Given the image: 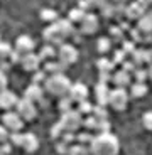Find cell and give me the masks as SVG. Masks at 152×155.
<instances>
[{"mask_svg":"<svg viewBox=\"0 0 152 155\" xmlns=\"http://www.w3.org/2000/svg\"><path fill=\"white\" fill-rule=\"evenodd\" d=\"M118 148V140L112 133H100L90 143L91 155H117Z\"/></svg>","mask_w":152,"mask_h":155,"instance_id":"6da1fadb","label":"cell"},{"mask_svg":"<svg viewBox=\"0 0 152 155\" xmlns=\"http://www.w3.org/2000/svg\"><path fill=\"white\" fill-rule=\"evenodd\" d=\"M44 89H46L49 94H52V96L62 98V96H66V94L69 93L71 81H69V78L64 76L62 73L51 74V76H47L46 83H44Z\"/></svg>","mask_w":152,"mask_h":155,"instance_id":"7a4b0ae2","label":"cell"},{"mask_svg":"<svg viewBox=\"0 0 152 155\" xmlns=\"http://www.w3.org/2000/svg\"><path fill=\"white\" fill-rule=\"evenodd\" d=\"M59 123L62 125L64 132L74 133L83 125L81 113H79L78 110H69V111H64V113H62V116H61V121H59Z\"/></svg>","mask_w":152,"mask_h":155,"instance_id":"3957f363","label":"cell"},{"mask_svg":"<svg viewBox=\"0 0 152 155\" xmlns=\"http://www.w3.org/2000/svg\"><path fill=\"white\" fill-rule=\"evenodd\" d=\"M2 121H4V127L7 128V130H10V133L20 132L22 127H24V118L17 111H12V110L2 116Z\"/></svg>","mask_w":152,"mask_h":155,"instance_id":"277c9868","label":"cell"},{"mask_svg":"<svg viewBox=\"0 0 152 155\" xmlns=\"http://www.w3.org/2000/svg\"><path fill=\"white\" fill-rule=\"evenodd\" d=\"M58 59L61 62H64L66 66H69V64H73V62L78 61V51H76L74 46H71V44L62 42L61 46H59V49H58Z\"/></svg>","mask_w":152,"mask_h":155,"instance_id":"5b68a950","label":"cell"},{"mask_svg":"<svg viewBox=\"0 0 152 155\" xmlns=\"http://www.w3.org/2000/svg\"><path fill=\"white\" fill-rule=\"evenodd\" d=\"M15 108H17V113H19V115L24 118V121H25V120H34V118H35V113H37L35 103L29 101L27 98L19 100V103H17Z\"/></svg>","mask_w":152,"mask_h":155,"instance_id":"8992f818","label":"cell"},{"mask_svg":"<svg viewBox=\"0 0 152 155\" xmlns=\"http://www.w3.org/2000/svg\"><path fill=\"white\" fill-rule=\"evenodd\" d=\"M127 101H129V94H127V91L123 88H117L113 91H110V105L115 110H118V111L125 110Z\"/></svg>","mask_w":152,"mask_h":155,"instance_id":"52a82bcc","label":"cell"},{"mask_svg":"<svg viewBox=\"0 0 152 155\" xmlns=\"http://www.w3.org/2000/svg\"><path fill=\"white\" fill-rule=\"evenodd\" d=\"M42 37H44V41H46L47 44H51V46H61V44H62V39H64V35L61 34L59 27L56 25V22H54V24H51L49 27L44 29Z\"/></svg>","mask_w":152,"mask_h":155,"instance_id":"ba28073f","label":"cell"},{"mask_svg":"<svg viewBox=\"0 0 152 155\" xmlns=\"http://www.w3.org/2000/svg\"><path fill=\"white\" fill-rule=\"evenodd\" d=\"M14 51H15L20 58H24L25 54L34 52V41H32V37H29V35H20V37L15 41Z\"/></svg>","mask_w":152,"mask_h":155,"instance_id":"9c48e42d","label":"cell"},{"mask_svg":"<svg viewBox=\"0 0 152 155\" xmlns=\"http://www.w3.org/2000/svg\"><path fill=\"white\" fill-rule=\"evenodd\" d=\"M98 27H100V22H98V17L95 15V14H86L83 22L79 24V31L85 35L95 34V32L98 31Z\"/></svg>","mask_w":152,"mask_h":155,"instance_id":"30bf717a","label":"cell"},{"mask_svg":"<svg viewBox=\"0 0 152 155\" xmlns=\"http://www.w3.org/2000/svg\"><path fill=\"white\" fill-rule=\"evenodd\" d=\"M41 62H42V59L39 58V54H34V52H31V54H25L22 58V61H20V64H22V68L25 71H29V73H35V71H39V66Z\"/></svg>","mask_w":152,"mask_h":155,"instance_id":"8fae6325","label":"cell"},{"mask_svg":"<svg viewBox=\"0 0 152 155\" xmlns=\"http://www.w3.org/2000/svg\"><path fill=\"white\" fill-rule=\"evenodd\" d=\"M68 96L73 101H76V103L86 101V98H88V88L83 83H74V84H71V89H69V93H68Z\"/></svg>","mask_w":152,"mask_h":155,"instance_id":"7c38bea8","label":"cell"},{"mask_svg":"<svg viewBox=\"0 0 152 155\" xmlns=\"http://www.w3.org/2000/svg\"><path fill=\"white\" fill-rule=\"evenodd\" d=\"M17 103H19V98H17V94L14 93V91L5 89V91L0 93V108L10 111L14 106H17Z\"/></svg>","mask_w":152,"mask_h":155,"instance_id":"4fadbf2b","label":"cell"},{"mask_svg":"<svg viewBox=\"0 0 152 155\" xmlns=\"http://www.w3.org/2000/svg\"><path fill=\"white\" fill-rule=\"evenodd\" d=\"M95 98H96V105L100 106H106L110 103V89L108 84L105 83H98L95 88Z\"/></svg>","mask_w":152,"mask_h":155,"instance_id":"5bb4252c","label":"cell"},{"mask_svg":"<svg viewBox=\"0 0 152 155\" xmlns=\"http://www.w3.org/2000/svg\"><path fill=\"white\" fill-rule=\"evenodd\" d=\"M145 15V7H142L139 2H132L130 5L125 7V17L127 19H133V20H139L140 17Z\"/></svg>","mask_w":152,"mask_h":155,"instance_id":"9a60e30c","label":"cell"},{"mask_svg":"<svg viewBox=\"0 0 152 155\" xmlns=\"http://www.w3.org/2000/svg\"><path fill=\"white\" fill-rule=\"evenodd\" d=\"M42 96H44V88L41 84H35V83H32V84L25 89V94H24V98H27L32 103L42 101Z\"/></svg>","mask_w":152,"mask_h":155,"instance_id":"2e32d148","label":"cell"},{"mask_svg":"<svg viewBox=\"0 0 152 155\" xmlns=\"http://www.w3.org/2000/svg\"><path fill=\"white\" fill-rule=\"evenodd\" d=\"M22 148L25 152H35L39 148V140L34 133H24V142H22Z\"/></svg>","mask_w":152,"mask_h":155,"instance_id":"e0dca14e","label":"cell"},{"mask_svg":"<svg viewBox=\"0 0 152 155\" xmlns=\"http://www.w3.org/2000/svg\"><path fill=\"white\" fill-rule=\"evenodd\" d=\"M130 79H132V78H130V73H127V71H123V69L117 71L112 78V81L117 84V88H125V86H129Z\"/></svg>","mask_w":152,"mask_h":155,"instance_id":"ac0fdd59","label":"cell"},{"mask_svg":"<svg viewBox=\"0 0 152 155\" xmlns=\"http://www.w3.org/2000/svg\"><path fill=\"white\" fill-rule=\"evenodd\" d=\"M56 25L59 27V31H61V34L64 35V39L69 37V35L74 32L73 22H71L69 19H66V20H56Z\"/></svg>","mask_w":152,"mask_h":155,"instance_id":"d6986e66","label":"cell"},{"mask_svg":"<svg viewBox=\"0 0 152 155\" xmlns=\"http://www.w3.org/2000/svg\"><path fill=\"white\" fill-rule=\"evenodd\" d=\"M66 64L61 61H47L46 62V73H51V74H59L66 69Z\"/></svg>","mask_w":152,"mask_h":155,"instance_id":"ffe728a7","label":"cell"},{"mask_svg":"<svg viewBox=\"0 0 152 155\" xmlns=\"http://www.w3.org/2000/svg\"><path fill=\"white\" fill-rule=\"evenodd\" d=\"M54 56H58V51H54V46H51V44H46V46L39 51V58L42 59V61H52Z\"/></svg>","mask_w":152,"mask_h":155,"instance_id":"44dd1931","label":"cell"},{"mask_svg":"<svg viewBox=\"0 0 152 155\" xmlns=\"http://www.w3.org/2000/svg\"><path fill=\"white\" fill-rule=\"evenodd\" d=\"M137 29L142 31L144 34H152V24H150V19H149L147 14L137 20Z\"/></svg>","mask_w":152,"mask_h":155,"instance_id":"7402d4cb","label":"cell"},{"mask_svg":"<svg viewBox=\"0 0 152 155\" xmlns=\"http://www.w3.org/2000/svg\"><path fill=\"white\" fill-rule=\"evenodd\" d=\"M113 66H115V62L110 61V59H106V58H100L96 61V68H98L100 73H112Z\"/></svg>","mask_w":152,"mask_h":155,"instance_id":"603a6c76","label":"cell"},{"mask_svg":"<svg viewBox=\"0 0 152 155\" xmlns=\"http://www.w3.org/2000/svg\"><path fill=\"white\" fill-rule=\"evenodd\" d=\"M147 93V84L145 83H133L132 88H130V94H132V98H140L144 96V94Z\"/></svg>","mask_w":152,"mask_h":155,"instance_id":"cb8c5ba5","label":"cell"},{"mask_svg":"<svg viewBox=\"0 0 152 155\" xmlns=\"http://www.w3.org/2000/svg\"><path fill=\"white\" fill-rule=\"evenodd\" d=\"M85 15H86V12L83 10V8L74 7L73 10L69 12V17H68V19H69L73 24H76V22H79V24H81V22H83V19H85Z\"/></svg>","mask_w":152,"mask_h":155,"instance_id":"d4e9b609","label":"cell"},{"mask_svg":"<svg viewBox=\"0 0 152 155\" xmlns=\"http://www.w3.org/2000/svg\"><path fill=\"white\" fill-rule=\"evenodd\" d=\"M132 76L135 78V81H137V83H145V79L149 78V73H147V69H142V68H137V69L132 73Z\"/></svg>","mask_w":152,"mask_h":155,"instance_id":"484cf974","label":"cell"},{"mask_svg":"<svg viewBox=\"0 0 152 155\" xmlns=\"http://www.w3.org/2000/svg\"><path fill=\"white\" fill-rule=\"evenodd\" d=\"M91 116H95L96 120H106V110L105 106H93V111H91Z\"/></svg>","mask_w":152,"mask_h":155,"instance_id":"4316f807","label":"cell"},{"mask_svg":"<svg viewBox=\"0 0 152 155\" xmlns=\"http://www.w3.org/2000/svg\"><path fill=\"white\" fill-rule=\"evenodd\" d=\"M90 148H86L85 145H74V147H71L69 150V155H90Z\"/></svg>","mask_w":152,"mask_h":155,"instance_id":"83f0119b","label":"cell"},{"mask_svg":"<svg viewBox=\"0 0 152 155\" xmlns=\"http://www.w3.org/2000/svg\"><path fill=\"white\" fill-rule=\"evenodd\" d=\"M96 46H98V51H100V52H108L112 42H110L108 37H100V39H98V44H96Z\"/></svg>","mask_w":152,"mask_h":155,"instance_id":"f1b7e54d","label":"cell"},{"mask_svg":"<svg viewBox=\"0 0 152 155\" xmlns=\"http://www.w3.org/2000/svg\"><path fill=\"white\" fill-rule=\"evenodd\" d=\"M71 105H73V100H71L69 96H62L61 100H59V105L58 106H59V110L64 113V111H69V110H71Z\"/></svg>","mask_w":152,"mask_h":155,"instance_id":"f546056e","label":"cell"},{"mask_svg":"<svg viewBox=\"0 0 152 155\" xmlns=\"http://www.w3.org/2000/svg\"><path fill=\"white\" fill-rule=\"evenodd\" d=\"M64 133H66V132H64V128H62L61 123H56L54 127L51 128V137H52L54 140H56V138H61Z\"/></svg>","mask_w":152,"mask_h":155,"instance_id":"4dcf8cb0","label":"cell"},{"mask_svg":"<svg viewBox=\"0 0 152 155\" xmlns=\"http://www.w3.org/2000/svg\"><path fill=\"white\" fill-rule=\"evenodd\" d=\"M41 17H42V20H47V22H56V12L54 10H51V8H46V10L41 12Z\"/></svg>","mask_w":152,"mask_h":155,"instance_id":"1f68e13d","label":"cell"},{"mask_svg":"<svg viewBox=\"0 0 152 155\" xmlns=\"http://www.w3.org/2000/svg\"><path fill=\"white\" fill-rule=\"evenodd\" d=\"M78 111L81 113V115H88L91 111H93V106H91V103H88V101H81V103H78Z\"/></svg>","mask_w":152,"mask_h":155,"instance_id":"d6a6232c","label":"cell"},{"mask_svg":"<svg viewBox=\"0 0 152 155\" xmlns=\"http://www.w3.org/2000/svg\"><path fill=\"white\" fill-rule=\"evenodd\" d=\"M12 142V145H19V147H22V142H24V133L20 132H15V133H10V138H8Z\"/></svg>","mask_w":152,"mask_h":155,"instance_id":"836d02e7","label":"cell"},{"mask_svg":"<svg viewBox=\"0 0 152 155\" xmlns=\"http://www.w3.org/2000/svg\"><path fill=\"white\" fill-rule=\"evenodd\" d=\"M127 52H125L123 49H120V51H115V56H113V62L115 64H123L125 61H127Z\"/></svg>","mask_w":152,"mask_h":155,"instance_id":"e575fe53","label":"cell"},{"mask_svg":"<svg viewBox=\"0 0 152 155\" xmlns=\"http://www.w3.org/2000/svg\"><path fill=\"white\" fill-rule=\"evenodd\" d=\"M76 140L79 142V145H83V143H91V142H93V137H91V133L83 132V133H78V135H76Z\"/></svg>","mask_w":152,"mask_h":155,"instance_id":"d590c367","label":"cell"},{"mask_svg":"<svg viewBox=\"0 0 152 155\" xmlns=\"http://www.w3.org/2000/svg\"><path fill=\"white\" fill-rule=\"evenodd\" d=\"M47 76H46V71H35V74L32 76V83L35 84H41V83H46Z\"/></svg>","mask_w":152,"mask_h":155,"instance_id":"8d00e7d4","label":"cell"},{"mask_svg":"<svg viewBox=\"0 0 152 155\" xmlns=\"http://www.w3.org/2000/svg\"><path fill=\"white\" fill-rule=\"evenodd\" d=\"M108 128H110V123L106 120H98L95 130H98L100 133H108Z\"/></svg>","mask_w":152,"mask_h":155,"instance_id":"74e56055","label":"cell"},{"mask_svg":"<svg viewBox=\"0 0 152 155\" xmlns=\"http://www.w3.org/2000/svg\"><path fill=\"white\" fill-rule=\"evenodd\" d=\"M122 49L125 51V52H127V54H133V52H135V42H133V41H125L123 44H122Z\"/></svg>","mask_w":152,"mask_h":155,"instance_id":"f35d334b","label":"cell"},{"mask_svg":"<svg viewBox=\"0 0 152 155\" xmlns=\"http://www.w3.org/2000/svg\"><path fill=\"white\" fill-rule=\"evenodd\" d=\"M8 138H10V133H8V130L4 127V125H0V143H7Z\"/></svg>","mask_w":152,"mask_h":155,"instance_id":"ab89813d","label":"cell"},{"mask_svg":"<svg viewBox=\"0 0 152 155\" xmlns=\"http://www.w3.org/2000/svg\"><path fill=\"white\" fill-rule=\"evenodd\" d=\"M96 121H98V120L95 118V116H88V118L83 121V125H85L88 130H95V128H96Z\"/></svg>","mask_w":152,"mask_h":155,"instance_id":"60d3db41","label":"cell"},{"mask_svg":"<svg viewBox=\"0 0 152 155\" xmlns=\"http://www.w3.org/2000/svg\"><path fill=\"white\" fill-rule=\"evenodd\" d=\"M142 121H144V127L147 128V130H152V111L145 113L144 118H142Z\"/></svg>","mask_w":152,"mask_h":155,"instance_id":"b9f144b4","label":"cell"},{"mask_svg":"<svg viewBox=\"0 0 152 155\" xmlns=\"http://www.w3.org/2000/svg\"><path fill=\"white\" fill-rule=\"evenodd\" d=\"M122 66H123V71H127V73H130V74L137 69V66H135V62L133 61H125Z\"/></svg>","mask_w":152,"mask_h":155,"instance_id":"7bdbcfd3","label":"cell"},{"mask_svg":"<svg viewBox=\"0 0 152 155\" xmlns=\"http://www.w3.org/2000/svg\"><path fill=\"white\" fill-rule=\"evenodd\" d=\"M5 89H7V76H5L4 71L0 69V93L5 91Z\"/></svg>","mask_w":152,"mask_h":155,"instance_id":"ee69618b","label":"cell"},{"mask_svg":"<svg viewBox=\"0 0 152 155\" xmlns=\"http://www.w3.org/2000/svg\"><path fill=\"white\" fill-rule=\"evenodd\" d=\"M110 34H112L115 39H120V41H122V37H123V31H122V27H112L110 29Z\"/></svg>","mask_w":152,"mask_h":155,"instance_id":"f6af8a7d","label":"cell"},{"mask_svg":"<svg viewBox=\"0 0 152 155\" xmlns=\"http://www.w3.org/2000/svg\"><path fill=\"white\" fill-rule=\"evenodd\" d=\"M112 74L110 73H100V83H105V84H108L110 81H112Z\"/></svg>","mask_w":152,"mask_h":155,"instance_id":"bcb514c9","label":"cell"},{"mask_svg":"<svg viewBox=\"0 0 152 155\" xmlns=\"http://www.w3.org/2000/svg\"><path fill=\"white\" fill-rule=\"evenodd\" d=\"M88 2H90L91 5H95V7H101V5L106 2V0H88Z\"/></svg>","mask_w":152,"mask_h":155,"instance_id":"7dc6e473","label":"cell"},{"mask_svg":"<svg viewBox=\"0 0 152 155\" xmlns=\"http://www.w3.org/2000/svg\"><path fill=\"white\" fill-rule=\"evenodd\" d=\"M137 2H139L142 7H150L152 5V0H137Z\"/></svg>","mask_w":152,"mask_h":155,"instance_id":"c3c4849f","label":"cell"},{"mask_svg":"<svg viewBox=\"0 0 152 155\" xmlns=\"http://www.w3.org/2000/svg\"><path fill=\"white\" fill-rule=\"evenodd\" d=\"M108 4H113V5H123L125 0H106Z\"/></svg>","mask_w":152,"mask_h":155,"instance_id":"681fc988","label":"cell"},{"mask_svg":"<svg viewBox=\"0 0 152 155\" xmlns=\"http://www.w3.org/2000/svg\"><path fill=\"white\" fill-rule=\"evenodd\" d=\"M147 73H149V78L152 79V64H149V69H147Z\"/></svg>","mask_w":152,"mask_h":155,"instance_id":"f907efd6","label":"cell"},{"mask_svg":"<svg viewBox=\"0 0 152 155\" xmlns=\"http://www.w3.org/2000/svg\"><path fill=\"white\" fill-rule=\"evenodd\" d=\"M147 15H149V19H150V24H152V10H150V12H149Z\"/></svg>","mask_w":152,"mask_h":155,"instance_id":"816d5d0a","label":"cell"},{"mask_svg":"<svg viewBox=\"0 0 152 155\" xmlns=\"http://www.w3.org/2000/svg\"><path fill=\"white\" fill-rule=\"evenodd\" d=\"M150 51H152V49H150Z\"/></svg>","mask_w":152,"mask_h":155,"instance_id":"f5cc1de1","label":"cell"}]
</instances>
